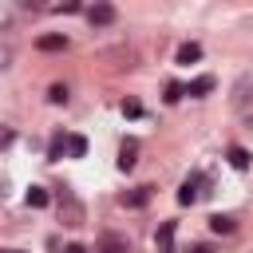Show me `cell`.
Returning <instances> with one entry per match:
<instances>
[{"label": "cell", "instance_id": "cell-5", "mask_svg": "<svg viewBox=\"0 0 253 253\" xmlns=\"http://www.w3.org/2000/svg\"><path fill=\"white\" fill-rule=\"evenodd\" d=\"M87 20H91V24H111V20H115V8H111V4H91V8H87Z\"/></svg>", "mask_w": 253, "mask_h": 253}, {"label": "cell", "instance_id": "cell-7", "mask_svg": "<svg viewBox=\"0 0 253 253\" xmlns=\"http://www.w3.org/2000/svg\"><path fill=\"white\" fill-rule=\"evenodd\" d=\"M36 47H40V51H63V47H67V40H63V36H40V40H36Z\"/></svg>", "mask_w": 253, "mask_h": 253}, {"label": "cell", "instance_id": "cell-11", "mask_svg": "<svg viewBox=\"0 0 253 253\" xmlns=\"http://www.w3.org/2000/svg\"><path fill=\"white\" fill-rule=\"evenodd\" d=\"M229 166H233V170H245V166H249V150H245V146H229Z\"/></svg>", "mask_w": 253, "mask_h": 253}, {"label": "cell", "instance_id": "cell-22", "mask_svg": "<svg viewBox=\"0 0 253 253\" xmlns=\"http://www.w3.org/2000/svg\"><path fill=\"white\" fill-rule=\"evenodd\" d=\"M4 253H24V249H4Z\"/></svg>", "mask_w": 253, "mask_h": 253}, {"label": "cell", "instance_id": "cell-9", "mask_svg": "<svg viewBox=\"0 0 253 253\" xmlns=\"http://www.w3.org/2000/svg\"><path fill=\"white\" fill-rule=\"evenodd\" d=\"M198 59H202V47L198 43H182L178 47V63H198Z\"/></svg>", "mask_w": 253, "mask_h": 253}, {"label": "cell", "instance_id": "cell-8", "mask_svg": "<svg viewBox=\"0 0 253 253\" xmlns=\"http://www.w3.org/2000/svg\"><path fill=\"white\" fill-rule=\"evenodd\" d=\"M47 202H51V194H47L43 186H32V190H28V206H32V210H43Z\"/></svg>", "mask_w": 253, "mask_h": 253}, {"label": "cell", "instance_id": "cell-14", "mask_svg": "<svg viewBox=\"0 0 253 253\" xmlns=\"http://www.w3.org/2000/svg\"><path fill=\"white\" fill-rule=\"evenodd\" d=\"M210 87H213V79H210V75H202V79H194V83L186 87V95H206Z\"/></svg>", "mask_w": 253, "mask_h": 253}, {"label": "cell", "instance_id": "cell-4", "mask_svg": "<svg viewBox=\"0 0 253 253\" xmlns=\"http://www.w3.org/2000/svg\"><path fill=\"white\" fill-rule=\"evenodd\" d=\"M146 202H150V186H134V190L123 194V206H126V210H142Z\"/></svg>", "mask_w": 253, "mask_h": 253}, {"label": "cell", "instance_id": "cell-21", "mask_svg": "<svg viewBox=\"0 0 253 253\" xmlns=\"http://www.w3.org/2000/svg\"><path fill=\"white\" fill-rule=\"evenodd\" d=\"M190 253H210V249H206V245H194V249H190Z\"/></svg>", "mask_w": 253, "mask_h": 253}, {"label": "cell", "instance_id": "cell-15", "mask_svg": "<svg viewBox=\"0 0 253 253\" xmlns=\"http://www.w3.org/2000/svg\"><path fill=\"white\" fill-rule=\"evenodd\" d=\"M182 95H186V87H182V83H166V103H178Z\"/></svg>", "mask_w": 253, "mask_h": 253}, {"label": "cell", "instance_id": "cell-17", "mask_svg": "<svg viewBox=\"0 0 253 253\" xmlns=\"http://www.w3.org/2000/svg\"><path fill=\"white\" fill-rule=\"evenodd\" d=\"M103 253H123V241L119 237H103Z\"/></svg>", "mask_w": 253, "mask_h": 253}, {"label": "cell", "instance_id": "cell-1", "mask_svg": "<svg viewBox=\"0 0 253 253\" xmlns=\"http://www.w3.org/2000/svg\"><path fill=\"white\" fill-rule=\"evenodd\" d=\"M59 217H63V225H71V229L83 225V217H87L83 206H79V198H75L71 190H59Z\"/></svg>", "mask_w": 253, "mask_h": 253}, {"label": "cell", "instance_id": "cell-13", "mask_svg": "<svg viewBox=\"0 0 253 253\" xmlns=\"http://www.w3.org/2000/svg\"><path fill=\"white\" fill-rule=\"evenodd\" d=\"M170 241H174V225L166 221V225L158 229V253H170Z\"/></svg>", "mask_w": 253, "mask_h": 253}, {"label": "cell", "instance_id": "cell-12", "mask_svg": "<svg viewBox=\"0 0 253 253\" xmlns=\"http://www.w3.org/2000/svg\"><path fill=\"white\" fill-rule=\"evenodd\" d=\"M63 154H67V134H55L47 146V158H63Z\"/></svg>", "mask_w": 253, "mask_h": 253}, {"label": "cell", "instance_id": "cell-10", "mask_svg": "<svg viewBox=\"0 0 253 253\" xmlns=\"http://www.w3.org/2000/svg\"><path fill=\"white\" fill-rule=\"evenodd\" d=\"M67 154H71V158H83V154H87V138H83V134H67Z\"/></svg>", "mask_w": 253, "mask_h": 253}, {"label": "cell", "instance_id": "cell-2", "mask_svg": "<svg viewBox=\"0 0 253 253\" xmlns=\"http://www.w3.org/2000/svg\"><path fill=\"white\" fill-rule=\"evenodd\" d=\"M202 194H206V174H190V178L182 182V190H178V202H182V206H194Z\"/></svg>", "mask_w": 253, "mask_h": 253}, {"label": "cell", "instance_id": "cell-3", "mask_svg": "<svg viewBox=\"0 0 253 253\" xmlns=\"http://www.w3.org/2000/svg\"><path fill=\"white\" fill-rule=\"evenodd\" d=\"M134 162H138V142L126 138V142L119 146V170H134Z\"/></svg>", "mask_w": 253, "mask_h": 253}, {"label": "cell", "instance_id": "cell-19", "mask_svg": "<svg viewBox=\"0 0 253 253\" xmlns=\"http://www.w3.org/2000/svg\"><path fill=\"white\" fill-rule=\"evenodd\" d=\"M8 59H12V40H4V47H0V67H8Z\"/></svg>", "mask_w": 253, "mask_h": 253}, {"label": "cell", "instance_id": "cell-18", "mask_svg": "<svg viewBox=\"0 0 253 253\" xmlns=\"http://www.w3.org/2000/svg\"><path fill=\"white\" fill-rule=\"evenodd\" d=\"M51 103H67V87L55 83V87H51Z\"/></svg>", "mask_w": 253, "mask_h": 253}, {"label": "cell", "instance_id": "cell-16", "mask_svg": "<svg viewBox=\"0 0 253 253\" xmlns=\"http://www.w3.org/2000/svg\"><path fill=\"white\" fill-rule=\"evenodd\" d=\"M123 115H130V119H138V115H142V103H134V99H126V103H123Z\"/></svg>", "mask_w": 253, "mask_h": 253}, {"label": "cell", "instance_id": "cell-6", "mask_svg": "<svg viewBox=\"0 0 253 253\" xmlns=\"http://www.w3.org/2000/svg\"><path fill=\"white\" fill-rule=\"evenodd\" d=\"M210 229H213V233H233L237 221H233L229 213H213V217H210Z\"/></svg>", "mask_w": 253, "mask_h": 253}, {"label": "cell", "instance_id": "cell-20", "mask_svg": "<svg viewBox=\"0 0 253 253\" xmlns=\"http://www.w3.org/2000/svg\"><path fill=\"white\" fill-rule=\"evenodd\" d=\"M63 253H87V249H83V245H67Z\"/></svg>", "mask_w": 253, "mask_h": 253}]
</instances>
